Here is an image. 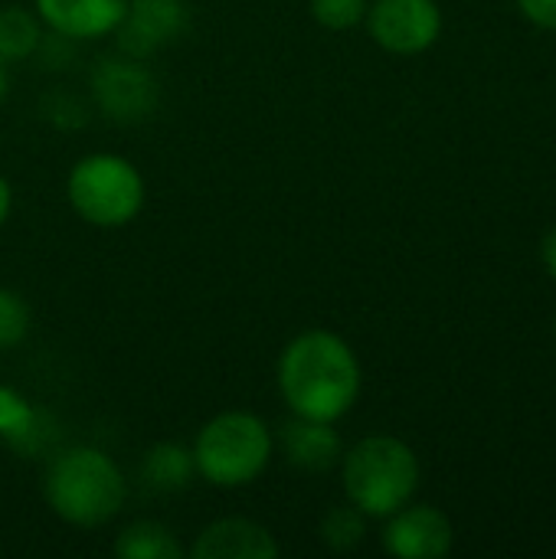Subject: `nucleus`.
<instances>
[{
    "label": "nucleus",
    "mask_w": 556,
    "mask_h": 559,
    "mask_svg": "<svg viewBox=\"0 0 556 559\" xmlns=\"http://www.w3.org/2000/svg\"><path fill=\"white\" fill-rule=\"evenodd\" d=\"M370 0H308L311 16L324 26V29H354L357 23H364Z\"/></svg>",
    "instance_id": "18"
},
{
    "label": "nucleus",
    "mask_w": 556,
    "mask_h": 559,
    "mask_svg": "<svg viewBox=\"0 0 556 559\" xmlns=\"http://www.w3.org/2000/svg\"><path fill=\"white\" fill-rule=\"evenodd\" d=\"M380 544L390 557L400 559H442L456 544L452 521L433 504H403L387 518Z\"/></svg>",
    "instance_id": "7"
},
{
    "label": "nucleus",
    "mask_w": 556,
    "mask_h": 559,
    "mask_svg": "<svg viewBox=\"0 0 556 559\" xmlns=\"http://www.w3.org/2000/svg\"><path fill=\"white\" fill-rule=\"evenodd\" d=\"M187 554L193 559H275L282 544L252 518H220L197 534Z\"/></svg>",
    "instance_id": "10"
},
{
    "label": "nucleus",
    "mask_w": 556,
    "mask_h": 559,
    "mask_svg": "<svg viewBox=\"0 0 556 559\" xmlns=\"http://www.w3.org/2000/svg\"><path fill=\"white\" fill-rule=\"evenodd\" d=\"M10 210H13V190H10V180L0 174V226L10 219Z\"/></svg>",
    "instance_id": "21"
},
{
    "label": "nucleus",
    "mask_w": 556,
    "mask_h": 559,
    "mask_svg": "<svg viewBox=\"0 0 556 559\" xmlns=\"http://www.w3.org/2000/svg\"><path fill=\"white\" fill-rule=\"evenodd\" d=\"M370 39L393 56H416L442 36V10L436 0H374L367 7Z\"/></svg>",
    "instance_id": "6"
},
{
    "label": "nucleus",
    "mask_w": 556,
    "mask_h": 559,
    "mask_svg": "<svg viewBox=\"0 0 556 559\" xmlns=\"http://www.w3.org/2000/svg\"><path fill=\"white\" fill-rule=\"evenodd\" d=\"M541 259H544V269L551 272V278L556 282V226L547 233V239L541 246Z\"/></svg>",
    "instance_id": "20"
},
{
    "label": "nucleus",
    "mask_w": 556,
    "mask_h": 559,
    "mask_svg": "<svg viewBox=\"0 0 556 559\" xmlns=\"http://www.w3.org/2000/svg\"><path fill=\"white\" fill-rule=\"evenodd\" d=\"M275 452H282L285 462L301 472H328V468L341 465L344 442H341L334 423L292 416L275 432Z\"/></svg>",
    "instance_id": "11"
},
{
    "label": "nucleus",
    "mask_w": 556,
    "mask_h": 559,
    "mask_svg": "<svg viewBox=\"0 0 556 559\" xmlns=\"http://www.w3.org/2000/svg\"><path fill=\"white\" fill-rule=\"evenodd\" d=\"M7 85H10V75H7V62L0 59V102H3V95H7Z\"/></svg>",
    "instance_id": "22"
},
{
    "label": "nucleus",
    "mask_w": 556,
    "mask_h": 559,
    "mask_svg": "<svg viewBox=\"0 0 556 559\" xmlns=\"http://www.w3.org/2000/svg\"><path fill=\"white\" fill-rule=\"evenodd\" d=\"M33 328V311L26 298L13 288H0V354L16 350Z\"/></svg>",
    "instance_id": "17"
},
{
    "label": "nucleus",
    "mask_w": 556,
    "mask_h": 559,
    "mask_svg": "<svg viewBox=\"0 0 556 559\" xmlns=\"http://www.w3.org/2000/svg\"><path fill=\"white\" fill-rule=\"evenodd\" d=\"M92 95L115 121H141L157 105V82L131 59H108L92 75Z\"/></svg>",
    "instance_id": "8"
},
{
    "label": "nucleus",
    "mask_w": 556,
    "mask_h": 559,
    "mask_svg": "<svg viewBox=\"0 0 556 559\" xmlns=\"http://www.w3.org/2000/svg\"><path fill=\"white\" fill-rule=\"evenodd\" d=\"M43 39V20L36 16V10L29 7H3L0 10V59L10 62H23L39 49Z\"/></svg>",
    "instance_id": "15"
},
{
    "label": "nucleus",
    "mask_w": 556,
    "mask_h": 559,
    "mask_svg": "<svg viewBox=\"0 0 556 559\" xmlns=\"http://www.w3.org/2000/svg\"><path fill=\"white\" fill-rule=\"evenodd\" d=\"M367 514H360L351 501L347 504H334L324 511L321 524H318V537L328 550L334 554H351L354 547L364 544L367 537Z\"/></svg>",
    "instance_id": "16"
},
{
    "label": "nucleus",
    "mask_w": 556,
    "mask_h": 559,
    "mask_svg": "<svg viewBox=\"0 0 556 559\" xmlns=\"http://www.w3.org/2000/svg\"><path fill=\"white\" fill-rule=\"evenodd\" d=\"M43 501L62 524L98 531L125 511L128 478L108 452L72 445L49 462L43 475Z\"/></svg>",
    "instance_id": "2"
},
{
    "label": "nucleus",
    "mask_w": 556,
    "mask_h": 559,
    "mask_svg": "<svg viewBox=\"0 0 556 559\" xmlns=\"http://www.w3.org/2000/svg\"><path fill=\"white\" fill-rule=\"evenodd\" d=\"M131 0H33L46 29L66 39H105L118 33Z\"/></svg>",
    "instance_id": "9"
},
{
    "label": "nucleus",
    "mask_w": 556,
    "mask_h": 559,
    "mask_svg": "<svg viewBox=\"0 0 556 559\" xmlns=\"http://www.w3.org/2000/svg\"><path fill=\"white\" fill-rule=\"evenodd\" d=\"M66 200L85 226L125 229L141 216L147 183L134 160L111 151H95L69 167Z\"/></svg>",
    "instance_id": "5"
},
{
    "label": "nucleus",
    "mask_w": 556,
    "mask_h": 559,
    "mask_svg": "<svg viewBox=\"0 0 556 559\" xmlns=\"http://www.w3.org/2000/svg\"><path fill=\"white\" fill-rule=\"evenodd\" d=\"M197 475L193 468V452L187 445L177 442H157L144 452L141 462V481L151 491L170 495V491H184L190 485V478Z\"/></svg>",
    "instance_id": "13"
},
{
    "label": "nucleus",
    "mask_w": 556,
    "mask_h": 559,
    "mask_svg": "<svg viewBox=\"0 0 556 559\" xmlns=\"http://www.w3.org/2000/svg\"><path fill=\"white\" fill-rule=\"evenodd\" d=\"M275 386L292 416L338 423L357 406L364 370L357 350L341 334L328 328H308L282 347Z\"/></svg>",
    "instance_id": "1"
},
{
    "label": "nucleus",
    "mask_w": 556,
    "mask_h": 559,
    "mask_svg": "<svg viewBox=\"0 0 556 559\" xmlns=\"http://www.w3.org/2000/svg\"><path fill=\"white\" fill-rule=\"evenodd\" d=\"M184 26V13L177 0H131L128 13L118 26L121 46L131 56H147L151 49L170 43Z\"/></svg>",
    "instance_id": "12"
},
{
    "label": "nucleus",
    "mask_w": 556,
    "mask_h": 559,
    "mask_svg": "<svg viewBox=\"0 0 556 559\" xmlns=\"http://www.w3.org/2000/svg\"><path fill=\"white\" fill-rule=\"evenodd\" d=\"M115 557L118 559H180L187 557V547L170 534V527L157 521H134L115 537Z\"/></svg>",
    "instance_id": "14"
},
{
    "label": "nucleus",
    "mask_w": 556,
    "mask_h": 559,
    "mask_svg": "<svg viewBox=\"0 0 556 559\" xmlns=\"http://www.w3.org/2000/svg\"><path fill=\"white\" fill-rule=\"evenodd\" d=\"M197 478L236 491L256 485L275 459V432L259 413L226 409L206 419L190 445Z\"/></svg>",
    "instance_id": "3"
},
{
    "label": "nucleus",
    "mask_w": 556,
    "mask_h": 559,
    "mask_svg": "<svg viewBox=\"0 0 556 559\" xmlns=\"http://www.w3.org/2000/svg\"><path fill=\"white\" fill-rule=\"evenodd\" d=\"M518 7L534 26L556 33V0H518Z\"/></svg>",
    "instance_id": "19"
},
{
    "label": "nucleus",
    "mask_w": 556,
    "mask_h": 559,
    "mask_svg": "<svg viewBox=\"0 0 556 559\" xmlns=\"http://www.w3.org/2000/svg\"><path fill=\"white\" fill-rule=\"evenodd\" d=\"M419 459L397 436H367L344 449L341 485L344 498L370 521H387L419 491Z\"/></svg>",
    "instance_id": "4"
}]
</instances>
